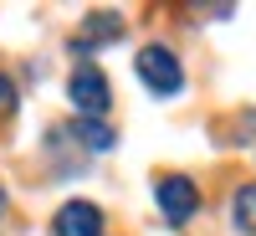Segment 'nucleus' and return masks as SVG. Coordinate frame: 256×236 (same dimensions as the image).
Segmentation results:
<instances>
[{
  "label": "nucleus",
  "instance_id": "nucleus-5",
  "mask_svg": "<svg viewBox=\"0 0 256 236\" xmlns=\"http://www.w3.org/2000/svg\"><path fill=\"white\" fill-rule=\"evenodd\" d=\"M123 36V21L113 16V11H92L88 16V26H82V41H72V47H102V41H118Z\"/></svg>",
  "mask_w": 256,
  "mask_h": 236
},
{
  "label": "nucleus",
  "instance_id": "nucleus-4",
  "mask_svg": "<svg viewBox=\"0 0 256 236\" xmlns=\"http://www.w3.org/2000/svg\"><path fill=\"white\" fill-rule=\"evenodd\" d=\"M56 236H102V210L92 200H67L52 221Z\"/></svg>",
  "mask_w": 256,
  "mask_h": 236
},
{
  "label": "nucleus",
  "instance_id": "nucleus-3",
  "mask_svg": "<svg viewBox=\"0 0 256 236\" xmlns=\"http://www.w3.org/2000/svg\"><path fill=\"white\" fill-rule=\"evenodd\" d=\"M154 200H159V210L169 221H190L200 210V190H195V180H184V175H164L159 185H154Z\"/></svg>",
  "mask_w": 256,
  "mask_h": 236
},
{
  "label": "nucleus",
  "instance_id": "nucleus-1",
  "mask_svg": "<svg viewBox=\"0 0 256 236\" xmlns=\"http://www.w3.org/2000/svg\"><path fill=\"white\" fill-rule=\"evenodd\" d=\"M67 98H72L77 118H102V113H108V103H113L108 77H102L92 62H77V72L67 77Z\"/></svg>",
  "mask_w": 256,
  "mask_h": 236
},
{
  "label": "nucleus",
  "instance_id": "nucleus-9",
  "mask_svg": "<svg viewBox=\"0 0 256 236\" xmlns=\"http://www.w3.org/2000/svg\"><path fill=\"white\" fill-rule=\"evenodd\" d=\"M0 210H6V190H0Z\"/></svg>",
  "mask_w": 256,
  "mask_h": 236
},
{
  "label": "nucleus",
  "instance_id": "nucleus-2",
  "mask_svg": "<svg viewBox=\"0 0 256 236\" xmlns=\"http://www.w3.org/2000/svg\"><path fill=\"white\" fill-rule=\"evenodd\" d=\"M138 77H144V88L148 93H159V98H174L184 88V67H180V57L169 52V47H144L138 52Z\"/></svg>",
  "mask_w": 256,
  "mask_h": 236
},
{
  "label": "nucleus",
  "instance_id": "nucleus-8",
  "mask_svg": "<svg viewBox=\"0 0 256 236\" xmlns=\"http://www.w3.org/2000/svg\"><path fill=\"white\" fill-rule=\"evenodd\" d=\"M10 98H16V93H10V82L0 77V108H10Z\"/></svg>",
  "mask_w": 256,
  "mask_h": 236
},
{
  "label": "nucleus",
  "instance_id": "nucleus-6",
  "mask_svg": "<svg viewBox=\"0 0 256 236\" xmlns=\"http://www.w3.org/2000/svg\"><path fill=\"white\" fill-rule=\"evenodd\" d=\"M72 134H77L82 144H88L92 154H102V149H113V128H108V123H98V118H77V123H72Z\"/></svg>",
  "mask_w": 256,
  "mask_h": 236
},
{
  "label": "nucleus",
  "instance_id": "nucleus-7",
  "mask_svg": "<svg viewBox=\"0 0 256 236\" xmlns=\"http://www.w3.org/2000/svg\"><path fill=\"white\" fill-rule=\"evenodd\" d=\"M230 216H236V226H241V231H251V236H256V185H241L236 195H230Z\"/></svg>",
  "mask_w": 256,
  "mask_h": 236
}]
</instances>
